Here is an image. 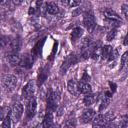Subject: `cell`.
Returning <instances> with one entry per match:
<instances>
[{
    "mask_svg": "<svg viewBox=\"0 0 128 128\" xmlns=\"http://www.w3.org/2000/svg\"><path fill=\"white\" fill-rule=\"evenodd\" d=\"M114 118V115L112 113H107V114H98L95 115L94 118L92 119L93 121V126L95 127H103V126H107L109 122L112 121V119Z\"/></svg>",
    "mask_w": 128,
    "mask_h": 128,
    "instance_id": "1",
    "label": "cell"
},
{
    "mask_svg": "<svg viewBox=\"0 0 128 128\" xmlns=\"http://www.w3.org/2000/svg\"><path fill=\"white\" fill-rule=\"evenodd\" d=\"M37 111V102H36V98L34 97V95H32L31 97H29L27 99V104H26V115L28 119H31L34 117V115L36 114Z\"/></svg>",
    "mask_w": 128,
    "mask_h": 128,
    "instance_id": "2",
    "label": "cell"
},
{
    "mask_svg": "<svg viewBox=\"0 0 128 128\" xmlns=\"http://www.w3.org/2000/svg\"><path fill=\"white\" fill-rule=\"evenodd\" d=\"M83 24L86 27V29L89 32H92L96 26V22H95V17L94 14L91 11H88L84 14L83 16Z\"/></svg>",
    "mask_w": 128,
    "mask_h": 128,
    "instance_id": "3",
    "label": "cell"
},
{
    "mask_svg": "<svg viewBox=\"0 0 128 128\" xmlns=\"http://www.w3.org/2000/svg\"><path fill=\"white\" fill-rule=\"evenodd\" d=\"M2 84L7 91H12L17 85V78L12 74H7L3 77Z\"/></svg>",
    "mask_w": 128,
    "mask_h": 128,
    "instance_id": "4",
    "label": "cell"
},
{
    "mask_svg": "<svg viewBox=\"0 0 128 128\" xmlns=\"http://www.w3.org/2000/svg\"><path fill=\"white\" fill-rule=\"evenodd\" d=\"M58 99H59V96H58L57 92H55L53 90L48 91V93H47V107H48L49 111H52V110L56 109Z\"/></svg>",
    "mask_w": 128,
    "mask_h": 128,
    "instance_id": "5",
    "label": "cell"
},
{
    "mask_svg": "<svg viewBox=\"0 0 128 128\" xmlns=\"http://www.w3.org/2000/svg\"><path fill=\"white\" fill-rule=\"evenodd\" d=\"M11 119L17 123L20 118L22 117V114H23V105L19 102L15 103L13 106H12V109H11Z\"/></svg>",
    "mask_w": 128,
    "mask_h": 128,
    "instance_id": "6",
    "label": "cell"
},
{
    "mask_svg": "<svg viewBox=\"0 0 128 128\" xmlns=\"http://www.w3.org/2000/svg\"><path fill=\"white\" fill-rule=\"evenodd\" d=\"M103 15H104V17L106 18V20L107 21H112V22H119V23H121V17L115 12V11H113V10H111V9H104L103 10Z\"/></svg>",
    "mask_w": 128,
    "mask_h": 128,
    "instance_id": "7",
    "label": "cell"
},
{
    "mask_svg": "<svg viewBox=\"0 0 128 128\" xmlns=\"http://www.w3.org/2000/svg\"><path fill=\"white\" fill-rule=\"evenodd\" d=\"M34 91H35L34 82H33V81H29V82L23 87V90H22V96H23V98L27 100L29 97H31V96L34 94Z\"/></svg>",
    "mask_w": 128,
    "mask_h": 128,
    "instance_id": "8",
    "label": "cell"
},
{
    "mask_svg": "<svg viewBox=\"0 0 128 128\" xmlns=\"http://www.w3.org/2000/svg\"><path fill=\"white\" fill-rule=\"evenodd\" d=\"M67 89L69 91L70 94H72L73 96H79L80 92H79V88H78V83L75 80H69L68 84H67Z\"/></svg>",
    "mask_w": 128,
    "mask_h": 128,
    "instance_id": "9",
    "label": "cell"
},
{
    "mask_svg": "<svg viewBox=\"0 0 128 128\" xmlns=\"http://www.w3.org/2000/svg\"><path fill=\"white\" fill-rule=\"evenodd\" d=\"M32 63H33V59H32V56L29 55V54H25L21 57L20 59V63L19 65L21 67H24V68H30L32 66Z\"/></svg>",
    "mask_w": 128,
    "mask_h": 128,
    "instance_id": "10",
    "label": "cell"
},
{
    "mask_svg": "<svg viewBox=\"0 0 128 128\" xmlns=\"http://www.w3.org/2000/svg\"><path fill=\"white\" fill-rule=\"evenodd\" d=\"M95 115H96V112L93 109H85L82 113V120L84 123L90 122V121H92V119L94 118Z\"/></svg>",
    "mask_w": 128,
    "mask_h": 128,
    "instance_id": "11",
    "label": "cell"
},
{
    "mask_svg": "<svg viewBox=\"0 0 128 128\" xmlns=\"http://www.w3.org/2000/svg\"><path fill=\"white\" fill-rule=\"evenodd\" d=\"M78 88H79V92L82 93V94H89L91 93L92 91V88L90 86V84L88 82H85V81H80L78 82Z\"/></svg>",
    "mask_w": 128,
    "mask_h": 128,
    "instance_id": "12",
    "label": "cell"
},
{
    "mask_svg": "<svg viewBox=\"0 0 128 128\" xmlns=\"http://www.w3.org/2000/svg\"><path fill=\"white\" fill-rule=\"evenodd\" d=\"M76 61H77L76 56H74V55H69V56L66 58V60L63 62V65H62V67H61V72H62V73H65V71L68 69V67H69L71 64H74Z\"/></svg>",
    "mask_w": 128,
    "mask_h": 128,
    "instance_id": "13",
    "label": "cell"
},
{
    "mask_svg": "<svg viewBox=\"0 0 128 128\" xmlns=\"http://www.w3.org/2000/svg\"><path fill=\"white\" fill-rule=\"evenodd\" d=\"M82 35H83V30H82V28H80V27L74 28V29L72 30V32H71V41H72L73 43H75L77 40L80 39V37H81Z\"/></svg>",
    "mask_w": 128,
    "mask_h": 128,
    "instance_id": "14",
    "label": "cell"
},
{
    "mask_svg": "<svg viewBox=\"0 0 128 128\" xmlns=\"http://www.w3.org/2000/svg\"><path fill=\"white\" fill-rule=\"evenodd\" d=\"M8 62L11 64V65H19L20 63V59H21V56H19V54L17 52H12L8 55Z\"/></svg>",
    "mask_w": 128,
    "mask_h": 128,
    "instance_id": "15",
    "label": "cell"
},
{
    "mask_svg": "<svg viewBox=\"0 0 128 128\" xmlns=\"http://www.w3.org/2000/svg\"><path fill=\"white\" fill-rule=\"evenodd\" d=\"M48 77V67H43L38 74V85H42L43 82L47 79Z\"/></svg>",
    "mask_w": 128,
    "mask_h": 128,
    "instance_id": "16",
    "label": "cell"
},
{
    "mask_svg": "<svg viewBox=\"0 0 128 128\" xmlns=\"http://www.w3.org/2000/svg\"><path fill=\"white\" fill-rule=\"evenodd\" d=\"M51 126H53V114L51 111H48L44 117V120H43V127L48 128Z\"/></svg>",
    "mask_w": 128,
    "mask_h": 128,
    "instance_id": "17",
    "label": "cell"
},
{
    "mask_svg": "<svg viewBox=\"0 0 128 128\" xmlns=\"http://www.w3.org/2000/svg\"><path fill=\"white\" fill-rule=\"evenodd\" d=\"M46 12L50 15H56L59 12V8L54 2H50L46 5Z\"/></svg>",
    "mask_w": 128,
    "mask_h": 128,
    "instance_id": "18",
    "label": "cell"
},
{
    "mask_svg": "<svg viewBox=\"0 0 128 128\" xmlns=\"http://www.w3.org/2000/svg\"><path fill=\"white\" fill-rule=\"evenodd\" d=\"M96 100H97V95H96V94H91V93H89V94H86V96L84 97L83 103H84L85 106H90V105H92Z\"/></svg>",
    "mask_w": 128,
    "mask_h": 128,
    "instance_id": "19",
    "label": "cell"
},
{
    "mask_svg": "<svg viewBox=\"0 0 128 128\" xmlns=\"http://www.w3.org/2000/svg\"><path fill=\"white\" fill-rule=\"evenodd\" d=\"M112 51H113L112 46H110V45H105V46H103V47L101 48V50H100L102 58L108 59V57L110 56V54L112 53Z\"/></svg>",
    "mask_w": 128,
    "mask_h": 128,
    "instance_id": "20",
    "label": "cell"
},
{
    "mask_svg": "<svg viewBox=\"0 0 128 128\" xmlns=\"http://www.w3.org/2000/svg\"><path fill=\"white\" fill-rule=\"evenodd\" d=\"M110 101H111V97H109V96H104V98L102 99V101H101V104H100V106H99V111H102V110H104L108 105H109V103H110Z\"/></svg>",
    "mask_w": 128,
    "mask_h": 128,
    "instance_id": "21",
    "label": "cell"
},
{
    "mask_svg": "<svg viewBox=\"0 0 128 128\" xmlns=\"http://www.w3.org/2000/svg\"><path fill=\"white\" fill-rule=\"evenodd\" d=\"M11 113H8V115L4 118L3 123H2V127L3 128H9L11 126Z\"/></svg>",
    "mask_w": 128,
    "mask_h": 128,
    "instance_id": "22",
    "label": "cell"
},
{
    "mask_svg": "<svg viewBox=\"0 0 128 128\" xmlns=\"http://www.w3.org/2000/svg\"><path fill=\"white\" fill-rule=\"evenodd\" d=\"M116 28H112L108 33H107V36H106V39H107V41H111V40H113L114 38H115V36H116Z\"/></svg>",
    "mask_w": 128,
    "mask_h": 128,
    "instance_id": "23",
    "label": "cell"
},
{
    "mask_svg": "<svg viewBox=\"0 0 128 128\" xmlns=\"http://www.w3.org/2000/svg\"><path fill=\"white\" fill-rule=\"evenodd\" d=\"M82 0H68V4L70 7H77L81 4Z\"/></svg>",
    "mask_w": 128,
    "mask_h": 128,
    "instance_id": "24",
    "label": "cell"
},
{
    "mask_svg": "<svg viewBox=\"0 0 128 128\" xmlns=\"http://www.w3.org/2000/svg\"><path fill=\"white\" fill-rule=\"evenodd\" d=\"M127 62V53H124L122 56H121V61H120V69H122L125 64Z\"/></svg>",
    "mask_w": 128,
    "mask_h": 128,
    "instance_id": "25",
    "label": "cell"
},
{
    "mask_svg": "<svg viewBox=\"0 0 128 128\" xmlns=\"http://www.w3.org/2000/svg\"><path fill=\"white\" fill-rule=\"evenodd\" d=\"M121 11H122L123 16L127 19V18H128V5L123 4V5H122V7H121Z\"/></svg>",
    "mask_w": 128,
    "mask_h": 128,
    "instance_id": "26",
    "label": "cell"
},
{
    "mask_svg": "<svg viewBox=\"0 0 128 128\" xmlns=\"http://www.w3.org/2000/svg\"><path fill=\"white\" fill-rule=\"evenodd\" d=\"M75 125H76V123H75V120H73V119H70L65 123L66 127H71V126H75Z\"/></svg>",
    "mask_w": 128,
    "mask_h": 128,
    "instance_id": "27",
    "label": "cell"
},
{
    "mask_svg": "<svg viewBox=\"0 0 128 128\" xmlns=\"http://www.w3.org/2000/svg\"><path fill=\"white\" fill-rule=\"evenodd\" d=\"M89 79H90V77H89L86 73H84V74H83V77H82V79H81V80H82V81H85V82H88V81H89Z\"/></svg>",
    "mask_w": 128,
    "mask_h": 128,
    "instance_id": "28",
    "label": "cell"
},
{
    "mask_svg": "<svg viewBox=\"0 0 128 128\" xmlns=\"http://www.w3.org/2000/svg\"><path fill=\"white\" fill-rule=\"evenodd\" d=\"M22 1H23V0H12V2H13L15 5H20V4L22 3Z\"/></svg>",
    "mask_w": 128,
    "mask_h": 128,
    "instance_id": "29",
    "label": "cell"
},
{
    "mask_svg": "<svg viewBox=\"0 0 128 128\" xmlns=\"http://www.w3.org/2000/svg\"><path fill=\"white\" fill-rule=\"evenodd\" d=\"M7 2H8V0H0V5L1 6H4V5L7 4Z\"/></svg>",
    "mask_w": 128,
    "mask_h": 128,
    "instance_id": "30",
    "label": "cell"
},
{
    "mask_svg": "<svg viewBox=\"0 0 128 128\" xmlns=\"http://www.w3.org/2000/svg\"><path fill=\"white\" fill-rule=\"evenodd\" d=\"M27 1H28V2H31V1H32V0H27Z\"/></svg>",
    "mask_w": 128,
    "mask_h": 128,
    "instance_id": "31",
    "label": "cell"
}]
</instances>
